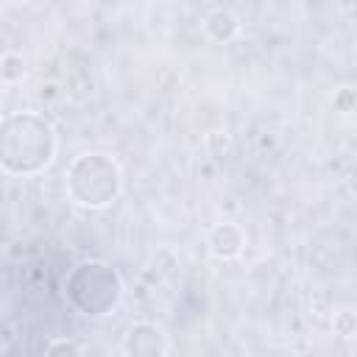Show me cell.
<instances>
[{
    "label": "cell",
    "instance_id": "5",
    "mask_svg": "<svg viewBox=\"0 0 357 357\" xmlns=\"http://www.w3.org/2000/svg\"><path fill=\"white\" fill-rule=\"evenodd\" d=\"M209 245H212V251H215L218 257H234V254L240 251V245H243V237H240V231H237L234 226L223 223V226H218V229L212 231Z\"/></svg>",
    "mask_w": 357,
    "mask_h": 357
},
{
    "label": "cell",
    "instance_id": "1",
    "mask_svg": "<svg viewBox=\"0 0 357 357\" xmlns=\"http://www.w3.org/2000/svg\"><path fill=\"white\" fill-rule=\"evenodd\" d=\"M53 128L31 112L8 114L0 134V156L11 173H33L53 156Z\"/></svg>",
    "mask_w": 357,
    "mask_h": 357
},
{
    "label": "cell",
    "instance_id": "6",
    "mask_svg": "<svg viewBox=\"0 0 357 357\" xmlns=\"http://www.w3.org/2000/svg\"><path fill=\"white\" fill-rule=\"evenodd\" d=\"M209 31L218 36V39H229L234 31H237V20L229 14V11H215L209 17Z\"/></svg>",
    "mask_w": 357,
    "mask_h": 357
},
{
    "label": "cell",
    "instance_id": "7",
    "mask_svg": "<svg viewBox=\"0 0 357 357\" xmlns=\"http://www.w3.org/2000/svg\"><path fill=\"white\" fill-rule=\"evenodd\" d=\"M47 357H81V351H78V349H75L73 343L61 340V343H53V346H50Z\"/></svg>",
    "mask_w": 357,
    "mask_h": 357
},
{
    "label": "cell",
    "instance_id": "2",
    "mask_svg": "<svg viewBox=\"0 0 357 357\" xmlns=\"http://www.w3.org/2000/svg\"><path fill=\"white\" fill-rule=\"evenodd\" d=\"M67 296L78 310L89 315H103L109 307H114L120 296V282L112 268L100 262H84L67 279Z\"/></svg>",
    "mask_w": 357,
    "mask_h": 357
},
{
    "label": "cell",
    "instance_id": "4",
    "mask_svg": "<svg viewBox=\"0 0 357 357\" xmlns=\"http://www.w3.org/2000/svg\"><path fill=\"white\" fill-rule=\"evenodd\" d=\"M162 346L165 343H162L159 329H153L148 324L134 326L128 332V337H126V349H128L131 357H159L162 354Z\"/></svg>",
    "mask_w": 357,
    "mask_h": 357
},
{
    "label": "cell",
    "instance_id": "3",
    "mask_svg": "<svg viewBox=\"0 0 357 357\" xmlns=\"http://www.w3.org/2000/svg\"><path fill=\"white\" fill-rule=\"evenodd\" d=\"M70 192L86 206H103L117 195V167L100 156L89 153L70 167Z\"/></svg>",
    "mask_w": 357,
    "mask_h": 357
}]
</instances>
